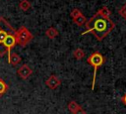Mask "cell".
<instances>
[{"label":"cell","instance_id":"cell-8","mask_svg":"<svg viewBox=\"0 0 126 114\" xmlns=\"http://www.w3.org/2000/svg\"><path fill=\"white\" fill-rule=\"evenodd\" d=\"M58 31L54 28V27H49L46 31H45V35H46V37L47 38H49V39H54V38H56L57 36H58Z\"/></svg>","mask_w":126,"mask_h":114},{"label":"cell","instance_id":"cell-4","mask_svg":"<svg viewBox=\"0 0 126 114\" xmlns=\"http://www.w3.org/2000/svg\"><path fill=\"white\" fill-rule=\"evenodd\" d=\"M15 38H16V43L17 45L21 46V47H26L33 38L32 34L31 33V31L26 27V26H22L20 27L16 33H15Z\"/></svg>","mask_w":126,"mask_h":114},{"label":"cell","instance_id":"cell-1","mask_svg":"<svg viewBox=\"0 0 126 114\" xmlns=\"http://www.w3.org/2000/svg\"><path fill=\"white\" fill-rule=\"evenodd\" d=\"M110 14L111 12L106 6L101 7L87 20L85 24L86 31L82 32L81 35L84 36L88 33H92L97 41H102L115 28V23L110 19Z\"/></svg>","mask_w":126,"mask_h":114},{"label":"cell","instance_id":"cell-3","mask_svg":"<svg viewBox=\"0 0 126 114\" xmlns=\"http://www.w3.org/2000/svg\"><path fill=\"white\" fill-rule=\"evenodd\" d=\"M105 61L104 57L99 52H94L91 54V56L87 58V62L94 67V76L92 81V90L94 89V83H95V76H96V70L98 67H100Z\"/></svg>","mask_w":126,"mask_h":114},{"label":"cell","instance_id":"cell-10","mask_svg":"<svg viewBox=\"0 0 126 114\" xmlns=\"http://www.w3.org/2000/svg\"><path fill=\"white\" fill-rule=\"evenodd\" d=\"M32 7V4L29 0H21L19 3V8L23 11H28Z\"/></svg>","mask_w":126,"mask_h":114},{"label":"cell","instance_id":"cell-16","mask_svg":"<svg viewBox=\"0 0 126 114\" xmlns=\"http://www.w3.org/2000/svg\"><path fill=\"white\" fill-rule=\"evenodd\" d=\"M73 114H87V112H86V111H85V110L80 106V107H79V108H78V109H77Z\"/></svg>","mask_w":126,"mask_h":114},{"label":"cell","instance_id":"cell-15","mask_svg":"<svg viewBox=\"0 0 126 114\" xmlns=\"http://www.w3.org/2000/svg\"><path fill=\"white\" fill-rule=\"evenodd\" d=\"M118 14H119L124 20H126V4H125V5L118 11Z\"/></svg>","mask_w":126,"mask_h":114},{"label":"cell","instance_id":"cell-13","mask_svg":"<svg viewBox=\"0 0 126 114\" xmlns=\"http://www.w3.org/2000/svg\"><path fill=\"white\" fill-rule=\"evenodd\" d=\"M79 107H80V105H79L76 101H74V100L70 101L69 104H68V109H69V111H70L71 113H74Z\"/></svg>","mask_w":126,"mask_h":114},{"label":"cell","instance_id":"cell-17","mask_svg":"<svg viewBox=\"0 0 126 114\" xmlns=\"http://www.w3.org/2000/svg\"><path fill=\"white\" fill-rule=\"evenodd\" d=\"M121 101H122V103L124 104V105H126V93L122 96V98H121Z\"/></svg>","mask_w":126,"mask_h":114},{"label":"cell","instance_id":"cell-2","mask_svg":"<svg viewBox=\"0 0 126 114\" xmlns=\"http://www.w3.org/2000/svg\"><path fill=\"white\" fill-rule=\"evenodd\" d=\"M14 33H16V30L7 22L6 19L0 17V57H3L6 54L4 43L7 37Z\"/></svg>","mask_w":126,"mask_h":114},{"label":"cell","instance_id":"cell-5","mask_svg":"<svg viewBox=\"0 0 126 114\" xmlns=\"http://www.w3.org/2000/svg\"><path fill=\"white\" fill-rule=\"evenodd\" d=\"M18 75L22 78V79H28L32 73V69L28 65V64H23L20 68H18L17 70Z\"/></svg>","mask_w":126,"mask_h":114},{"label":"cell","instance_id":"cell-9","mask_svg":"<svg viewBox=\"0 0 126 114\" xmlns=\"http://www.w3.org/2000/svg\"><path fill=\"white\" fill-rule=\"evenodd\" d=\"M72 20H73V22H74L77 26H83V25H85L86 22H87V18H86L83 14H80L79 16H77L76 18H74V19H72Z\"/></svg>","mask_w":126,"mask_h":114},{"label":"cell","instance_id":"cell-12","mask_svg":"<svg viewBox=\"0 0 126 114\" xmlns=\"http://www.w3.org/2000/svg\"><path fill=\"white\" fill-rule=\"evenodd\" d=\"M73 56H74V57H75L76 59L80 60V59H82V58L85 57V52H84L82 49H76V50L73 52Z\"/></svg>","mask_w":126,"mask_h":114},{"label":"cell","instance_id":"cell-14","mask_svg":"<svg viewBox=\"0 0 126 114\" xmlns=\"http://www.w3.org/2000/svg\"><path fill=\"white\" fill-rule=\"evenodd\" d=\"M80 14H82V13H81V11H80L79 9L75 8V9H73V10L71 11V13H70V16H71V18H72V19H74V18H76L77 16H79Z\"/></svg>","mask_w":126,"mask_h":114},{"label":"cell","instance_id":"cell-7","mask_svg":"<svg viewBox=\"0 0 126 114\" xmlns=\"http://www.w3.org/2000/svg\"><path fill=\"white\" fill-rule=\"evenodd\" d=\"M21 60H22L21 57L16 53H11V56L8 57V62L11 65H17V64L20 63Z\"/></svg>","mask_w":126,"mask_h":114},{"label":"cell","instance_id":"cell-11","mask_svg":"<svg viewBox=\"0 0 126 114\" xmlns=\"http://www.w3.org/2000/svg\"><path fill=\"white\" fill-rule=\"evenodd\" d=\"M8 89H9V85L2 78H0V97L3 96L8 91Z\"/></svg>","mask_w":126,"mask_h":114},{"label":"cell","instance_id":"cell-6","mask_svg":"<svg viewBox=\"0 0 126 114\" xmlns=\"http://www.w3.org/2000/svg\"><path fill=\"white\" fill-rule=\"evenodd\" d=\"M45 84H46L50 89H55V88H57V87L61 84V80H60L56 75L52 74V75H50V76L46 79Z\"/></svg>","mask_w":126,"mask_h":114}]
</instances>
